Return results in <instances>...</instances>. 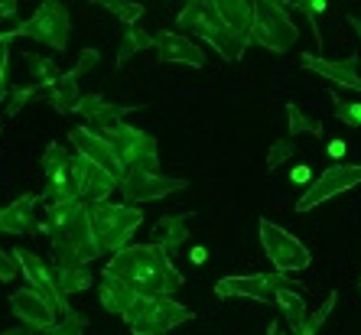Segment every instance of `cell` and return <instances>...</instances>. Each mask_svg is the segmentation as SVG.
Returning <instances> with one entry per match:
<instances>
[{
    "mask_svg": "<svg viewBox=\"0 0 361 335\" xmlns=\"http://www.w3.org/2000/svg\"><path fill=\"white\" fill-rule=\"evenodd\" d=\"M153 49H157V56H160L163 62H179V66H192V68L205 66V52L199 49V42H192L183 33L163 30V33L153 36Z\"/></svg>",
    "mask_w": 361,
    "mask_h": 335,
    "instance_id": "obj_19",
    "label": "cell"
},
{
    "mask_svg": "<svg viewBox=\"0 0 361 335\" xmlns=\"http://www.w3.org/2000/svg\"><path fill=\"white\" fill-rule=\"evenodd\" d=\"M10 310H13V316L23 322V329H33V332H49L56 322H59V312H56V306H52L46 296H39L36 290H30V286H23V290H13L10 293Z\"/></svg>",
    "mask_w": 361,
    "mask_h": 335,
    "instance_id": "obj_14",
    "label": "cell"
},
{
    "mask_svg": "<svg viewBox=\"0 0 361 335\" xmlns=\"http://www.w3.org/2000/svg\"><path fill=\"white\" fill-rule=\"evenodd\" d=\"M189 218H192L189 212H185V215H176V212H173V215L157 218V225H153V231H157V241H153V244H160L163 251L173 257V254H176L179 248L189 241V228H185V221H189Z\"/></svg>",
    "mask_w": 361,
    "mask_h": 335,
    "instance_id": "obj_22",
    "label": "cell"
},
{
    "mask_svg": "<svg viewBox=\"0 0 361 335\" xmlns=\"http://www.w3.org/2000/svg\"><path fill=\"white\" fill-rule=\"evenodd\" d=\"M52 274H56V284H59L62 293H85V290H92L94 276L88 267L82 264H52Z\"/></svg>",
    "mask_w": 361,
    "mask_h": 335,
    "instance_id": "obj_25",
    "label": "cell"
},
{
    "mask_svg": "<svg viewBox=\"0 0 361 335\" xmlns=\"http://www.w3.org/2000/svg\"><path fill=\"white\" fill-rule=\"evenodd\" d=\"M329 157L342 159V157H345V143H342V140H332V143H329Z\"/></svg>",
    "mask_w": 361,
    "mask_h": 335,
    "instance_id": "obj_41",
    "label": "cell"
},
{
    "mask_svg": "<svg viewBox=\"0 0 361 335\" xmlns=\"http://www.w3.org/2000/svg\"><path fill=\"white\" fill-rule=\"evenodd\" d=\"M329 98H332V114L345 127H361V101H345L336 92H329Z\"/></svg>",
    "mask_w": 361,
    "mask_h": 335,
    "instance_id": "obj_32",
    "label": "cell"
},
{
    "mask_svg": "<svg viewBox=\"0 0 361 335\" xmlns=\"http://www.w3.org/2000/svg\"><path fill=\"white\" fill-rule=\"evenodd\" d=\"M59 228L68 235V241H72V248H75L78 264H82V267H88L92 260L101 257L98 238H94V228H92V215H88V205H85V202L75 209V215L68 218L66 225H59Z\"/></svg>",
    "mask_w": 361,
    "mask_h": 335,
    "instance_id": "obj_18",
    "label": "cell"
},
{
    "mask_svg": "<svg viewBox=\"0 0 361 335\" xmlns=\"http://www.w3.org/2000/svg\"><path fill=\"white\" fill-rule=\"evenodd\" d=\"M355 185H361V163H358V166L336 163V166L322 169L319 179H312V183L306 185V193H302L300 202H296V212H302V215H306V212H312L316 205H322V202L348 193V189H355Z\"/></svg>",
    "mask_w": 361,
    "mask_h": 335,
    "instance_id": "obj_9",
    "label": "cell"
},
{
    "mask_svg": "<svg viewBox=\"0 0 361 335\" xmlns=\"http://www.w3.org/2000/svg\"><path fill=\"white\" fill-rule=\"evenodd\" d=\"M296 157V143L290 140V137H283V140H277L274 147H270V153H267V169L270 173H277L280 166H286L290 159Z\"/></svg>",
    "mask_w": 361,
    "mask_h": 335,
    "instance_id": "obj_35",
    "label": "cell"
},
{
    "mask_svg": "<svg viewBox=\"0 0 361 335\" xmlns=\"http://www.w3.org/2000/svg\"><path fill=\"white\" fill-rule=\"evenodd\" d=\"M13 260H17V267H20V274L26 276V286L30 290H36L39 296H46V300L56 306V312L59 316H68V296L59 290V284H56V274H52V267L46 264V260L39 257V254H33V251H26V248H13Z\"/></svg>",
    "mask_w": 361,
    "mask_h": 335,
    "instance_id": "obj_10",
    "label": "cell"
},
{
    "mask_svg": "<svg viewBox=\"0 0 361 335\" xmlns=\"http://www.w3.org/2000/svg\"><path fill=\"white\" fill-rule=\"evenodd\" d=\"M280 286H290L283 274H241V276H221L215 284V296L231 300V296H244V300L267 303L274 300Z\"/></svg>",
    "mask_w": 361,
    "mask_h": 335,
    "instance_id": "obj_12",
    "label": "cell"
},
{
    "mask_svg": "<svg viewBox=\"0 0 361 335\" xmlns=\"http://www.w3.org/2000/svg\"><path fill=\"white\" fill-rule=\"evenodd\" d=\"M33 98H39V88H36V85L10 88V95H7V114H10V118H13V114H20V108H23V104H30Z\"/></svg>",
    "mask_w": 361,
    "mask_h": 335,
    "instance_id": "obj_37",
    "label": "cell"
},
{
    "mask_svg": "<svg viewBox=\"0 0 361 335\" xmlns=\"http://www.w3.org/2000/svg\"><path fill=\"white\" fill-rule=\"evenodd\" d=\"M189 319H195V312L173 296H140L134 310L124 316V322L134 335H166L169 329L183 326Z\"/></svg>",
    "mask_w": 361,
    "mask_h": 335,
    "instance_id": "obj_3",
    "label": "cell"
},
{
    "mask_svg": "<svg viewBox=\"0 0 361 335\" xmlns=\"http://www.w3.org/2000/svg\"><path fill=\"white\" fill-rule=\"evenodd\" d=\"M185 179L163 176V173H124V179L118 183V193L124 199V205H140V202L166 199V195L185 189Z\"/></svg>",
    "mask_w": 361,
    "mask_h": 335,
    "instance_id": "obj_11",
    "label": "cell"
},
{
    "mask_svg": "<svg viewBox=\"0 0 361 335\" xmlns=\"http://www.w3.org/2000/svg\"><path fill=\"white\" fill-rule=\"evenodd\" d=\"M176 23L183 26V30H189V33H195L199 39H205L209 46H215L225 62H238L235 59V42L228 36L225 23H221L215 0H192V4H185V7L179 10Z\"/></svg>",
    "mask_w": 361,
    "mask_h": 335,
    "instance_id": "obj_6",
    "label": "cell"
},
{
    "mask_svg": "<svg viewBox=\"0 0 361 335\" xmlns=\"http://www.w3.org/2000/svg\"><path fill=\"white\" fill-rule=\"evenodd\" d=\"M0 335H39V332H33V329H7V332H0Z\"/></svg>",
    "mask_w": 361,
    "mask_h": 335,
    "instance_id": "obj_44",
    "label": "cell"
},
{
    "mask_svg": "<svg viewBox=\"0 0 361 335\" xmlns=\"http://www.w3.org/2000/svg\"><path fill=\"white\" fill-rule=\"evenodd\" d=\"M348 23H352V30H355V33H358V39H361V20H355V17H352V20H348Z\"/></svg>",
    "mask_w": 361,
    "mask_h": 335,
    "instance_id": "obj_46",
    "label": "cell"
},
{
    "mask_svg": "<svg viewBox=\"0 0 361 335\" xmlns=\"http://www.w3.org/2000/svg\"><path fill=\"white\" fill-rule=\"evenodd\" d=\"M118 176H111V173H104V169L92 166V173H88V189H85V205H101V202H108L111 195L118 193Z\"/></svg>",
    "mask_w": 361,
    "mask_h": 335,
    "instance_id": "obj_26",
    "label": "cell"
},
{
    "mask_svg": "<svg viewBox=\"0 0 361 335\" xmlns=\"http://www.w3.org/2000/svg\"><path fill=\"white\" fill-rule=\"evenodd\" d=\"M358 290H361V284H358Z\"/></svg>",
    "mask_w": 361,
    "mask_h": 335,
    "instance_id": "obj_47",
    "label": "cell"
},
{
    "mask_svg": "<svg viewBox=\"0 0 361 335\" xmlns=\"http://www.w3.org/2000/svg\"><path fill=\"white\" fill-rule=\"evenodd\" d=\"M143 49H153V36L143 30V26H127L124 36H121V49H118V66H124L130 56Z\"/></svg>",
    "mask_w": 361,
    "mask_h": 335,
    "instance_id": "obj_28",
    "label": "cell"
},
{
    "mask_svg": "<svg viewBox=\"0 0 361 335\" xmlns=\"http://www.w3.org/2000/svg\"><path fill=\"white\" fill-rule=\"evenodd\" d=\"M98 49H82V56H78V62H75V68H68V72H72V75L78 78V82H82L85 75H88V72H92L94 66H98Z\"/></svg>",
    "mask_w": 361,
    "mask_h": 335,
    "instance_id": "obj_38",
    "label": "cell"
},
{
    "mask_svg": "<svg viewBox=\"0 0 361 335\" xmlns=\"http://www.w3.org/2000/svg\"><path fill=\"white\" fill-rule=\"evenodd\" d=\"M36 205H39L36 193H26L20 199H13L10 205H4L0 209V231H7V235L36 231Z\"/></svg>",
    "mask_w": 361,
    "mask_h": 335,
    "instance_id": "obj_20",
    "label": "cell"
},
{
    "mask_svg": "<svg viewBox=\"0 0 361 335\" xmlns=\"http://www.w3.org/2000/svg\"><path fill=\"white\" fill-rule=\"evenodd\" d=\"M257 231H261V248L267 254V260L274 264V274H300L312 264V254L310 248L300 241L296 235H290L286 228H280L277 221L261 215L257 221Z\"/></svg>",
    "mask_w": 361,
    "mask_h": 335,
    "instance_id": "obj_5",
    "label": "cell"
},
{
    "mask_svg": "<svg viewBox=\"0 0 361 335\" xmlns=\"http://www.w3.org/2000/svg\"><path fill=\"white\" fill-rule=\"evenodd\" d=\"M104 274L121 276L137 296H173L183 290L185 276L173 267V257L160 244H130L108 260Z\"/></svg>",
    "mask_w": 361,
    "mask_h": 335,
    "instance_id": "obj_1",
    "label": "cell"
},
{
    "mask_svg": "<svg viewBox=\"0 0 361 335\" xmlns=\"http://www.w3.org/2000/svg\"><path fill=\"white\" fill-rule=\"evenodd\" d=\"M17 274H20V267H17V260H13V254L0 251V280H4V284H13Z\"/></svg>",
    "mask_w": 361,
    "mask_h": 335,
    "instance_id": "obj_39",
    "label": "cell"
},
{
    "mask_svg": "<svg viewBox=\"0 0 361 335\" xmlns=\"http://www.w3.org/2000/svg\"><path fill=\"white\" fill-rule=\"evenodd\" d=\"M49 244H52V257H56V264H78L75 248H72V241H68V235L62 231V228H49Z\"/></svg>",
    "mask_w": 361,
    "mask_h": 335,
    "instance_id": "obj_33",
    "label": "cell"
},
{
    "mask_svg": "<svg viewBox=\"0 0 361 335\" xmlns=\"http://www.w3.org/2000/svg\"><path fill=\"white\" fill-rule=\"evenodd\" d=\"M98 300H101V306H104L108 312H114V316L124 319L127 312L134 310V303L140 300V296H137L134 286L124 284L121 276L104 274V276H101V284H98Z\"/></svg>",
    "mask_w": 361,
    "mask_h": 335,
    "instance_id": "obj_21",
    "label": "cell"
},
{
    "mask_svg": "<svg viewBox=\"0 0 361 335\" xmlns=\"http://www.w3.org/2000/svg\"><path fill=\"white\" fill-rule=\"evenodd\" d=\"M98 10L114 13L124 26H137V20L143 17V4H118V0H104V4H98Z\"/></svg>",
    "mask_w": 361,
    "mask_h": 335,
    "instance_id": "obj_34",
    "label": "cell"
},
{
    "mask_svg": "<svg viewBox=\"0 0 361 335\" xmlns=\"http://www.w3.org/2000/svg\"><path fill=\"white\" fill-rule=\"evenodd\" d=\"M286 10H290V13H302V17H316V13H322V10H326V0H312V4H286Z\"/></svg>",
    "mask_w": 361,
    "mask_h": 335,
    "instance_id": "obj_40",
    "label": "cell"
},
{
    "mask_svg": "<svg viewBox=\"0 0 361 335\" xmlns=\"http://www.w3.org/2000/svg\"><path fill=\"white\" fill-rule=\"evenodd\" d=\"M286 130H290V137H296V134L322 137V124L312 114H306L300 104H286Z\"/></svg>",
    "mask_w": 361,
    "mask_h": 335,
    "instance_id": "obj_29",
    "label": "cell"
},
{
    "mask_svg": "<svg viewBox=\"0 0 361 335\" xmlns=\"http://www.w3.org/2000/svg\"><path fill=\"white\" fill-rule=\"evenodd\" d=\"M85 329H88V316L68 312V316H62L49 332H42V335H85Z\"/></svg>",
    "mask_w": 361,
    "mask_h": 335,
    "instance_id": "obj_36",
    "label": "cell"
},
{
    "mask_svg": "<svg viewBox=\"0 0 361 335\" xmlns=\"http://www.w3.org/2000/svg\"><path fill=\"white\" fill-rule=\"evenodd\" d=\"M68 143L75 147V157L88 159L92 166L104 169V173H111V176L124 179V166H121L118 153H114V147L108 143L104 134L92 130V127H72V130H68Z\"/></svg>",
    "mask_w": 361,
    "mask_h": 335,
    "instance_id": "obj_13",
    "label": "cell"
},
{
    "mask_svg": "<svg viewBox=\"0 0 361 335\" xmlns=\"http://www.w3.org/2000/svg\"><path fill=\"white\" fill-rule=\"evenodd\" d=\"M0 17H17V4L13 0H7V4H0Z\"/></svg>",
    "mask_w": 361,
    "mask_h": 335,
    "instance_id": "obj_42",
    "label": "cell"
},
{
    "mask_svg": "<svg viewBox=\"0 0 361 335\" xmlns=\"http://www.w3.org/2000/svg\"><path fill=\"white\" fill-rule=\"evenodd\" d=\"M302 68H310L312 75L326 78V82H336L338 88H348V92H358L361 95L358 56H348V59H322V56L306 52V56H302Z\"/></svg>",
    "mask_w": 361,
    "mask_h": 335,
    "instance_id": "obj_17",
    "label": "cell"
},
{
    "mask_svg": "<svg viewBox=\"0 0 361 335\" xmlns=\"http://www.w3.org/2000/svg\"><path fill=\"white\" fill-rule=\"evenodd\" d=\"M72 159H75V153H68L62 143H49V147H46V153H42V169H46V179L59 176V173H68Z\"/></svg>",
    "mask_w": 361,
    "mask_h": 335,
    "instance_id": "obj_30",
    "label": "cell"
},
{
    "mask_svg": "<svg viewBox=\"0 0 361 335\" xmlns=\"http://www.w3.org/2000/svg\"><path fill=\"white\" fill-rule=\"evenodd\" d=\"M336 303H338V290H332V293L326 296V303H322L319 310H312L310 316H306V322H302V329L296 335H319V329L326 326V319H329V312L336 310Z\"/></svg>",
    "mask_w": 361,
    "mask_h": 335,
    "instance_id": "obj_31",
    "label": "cell"
},
{
    "mask_svg": "<svg viewBox=\"0 0 361 335\" xmlns=\"http://www.w3.org/2000/svg\"><path fill=\"white\" fill-rule=\"evenodd\" d=\"M293 183H300V185H306V183H310V169H296V173H293Z\"/></svg>",
    "mask_w": 361,
    "mask_h": 335,
    "instance_id": "obj_43",
    "label": "cell"
},
{
    "mask_svg": "<svg viewBox=\"0 0 361 335\" xmlns=\"http://www.w3.org/2000/svg\"><path fill=\"white\" fill-rule=\"evenodd\" d=\"M267 335H280V322H270V326H267Z\"/></svg>",
    "mask_w": 361,
    "mask_h": 335,
    "instance_id": "obj_45",
    "label": "cell"
},
{
    "mask_svg": "<svg viewBox=\"0 0 361 335\" xmlns=\"http://www.w3.org/2000/svg\"><path fill=\"white\" fill-rule=\"evenodd\" d=\"M296 39H300V30H296L286 4H277V0H257L254 4V46L270 52H286L290 46H296Z\"/></svg>",
    "mask_w": 361,
    "mask_h": 335,
    "instance_id": "obj_4",
    "label": "cell"
},
{
    "mask_svg": "<svg viewBox=\"0 0 361 335\" xmlns=\"http://www.w3.org/2000/svg\"><path fill=\"white\" fill-rule=\"evenodd\" d=\"M26 66H30V75H33V85L36 88H49V85L59 82V66H56V59L52 56H36V52H30L26 56Z\"/></svg>",
    "mask_w": 361,
    "mask_h": 335,
    "instance_id": "obj_27",
    "label": "cell"
},
{
    "mask_svg": "<svg viewBox=\"0 0 361 335\" xmlns=\"http://www.w3.org/2000/svg\"><path fill=\"white\" fill-rule=\"evenodd\" d=\"M215 7H219L221 23L235 42V59H244V49L251 46L254 33V4L251 0H215Z\"/></svg>",
    "mask_w": 361,
    "mask_h": 335,
    "instance_id": "obj_15",
    "label": "cell"
},
{
    "mask_svg": "<svg viewBox=\"0 0 361 335\" xmlns=\"http://www.w3.org/2000/svg\"><path fill=\"white\" fill-rule=\"evenodd\" d=\"M134 108H124V104H111L108 98H101V95H82L75 104V114H82L85 121L92 127H98V134H114L124 127V118L130 114Z\"/></svg>",
    "mask_w": 361,
    "mask_h": 335,
    "instance_id": "obj_16",
    "label": "cell"
},
{
    "mask_svg": "<svg viewBox=\"0 0 361 335\" xmlns=\"http://www.w3.org/2000/svg\"><path fill=\"white\" fill-rule=\"evenodd\" d=\"M39 98L49 101L59 114H75V104H78V98H82V95H78V78L72 75V72H62L59 82L49 85V88H42Z\"/></svg>",
    "mask_w": 361,
    "mask_h": 335,
    "instance_id": "obj_23",
    "label": "cell"
},
{
    "mask_svg": "<svg viewBox=\"0 0 361 335\" xmlns=\"http://www.w3.org/2000/svg\"><path fill=\"white\" fill-rule=\"evenodd\" d=\"M68 30H72V20H68V7L66 4H39L36 13L26 23L13 26V36H26V39H36L49 49H66L68 46Z\"/></svg>",
    "mask_w": 361,
    "mask_h": 335,
    "instance_id": "obj_8",
    "label": "cell"
},
{
    "mask_svg": "<svg viewBox=\"0 0 361 335\" xmlns=\"http://www.w3.org/2000/svg\"><path fill=\"white\" fill-rule=\"evenodd\" d=\"M88 215H92V228L94 238H98L101 254H118L124 248H130V238L137 235V228L143 225V212L137 205H111V202H101V205H88Z\"/></svg>",
    "mask_w": 361,
    "mask_h": 335,
    "instance_id": "obj_2",
    "label": "cell"
},
{
    "mask_svg": "<svg viewBox=\"0 0 361 335\" xmlns=\"http://www.w3.org/2000/svg\"><path fill=\"white\" fill-rule=\"evenodd\" d=\"M274 303H277L280 312H283L286 329L296 335L302 329V322H306V316H310V306H306V300L300 296V290H293V286H280L277 293H274Z\"/></svg>",
    "mask_w": 361,
    "mask_h": 335,
    "instance_id": "obj_24",
    "label": "cell"
},
{
    "mask_svg": "<svg viewBox=\"0 0 361 335\" xmlns=\"http://www.w3.org/2000/svg\"><path fill=\"white\" fill-rule=\"evenodd\" d=\"M108 143L118 153L124 173H160V147L140 127H121L108 134Z\"/></svg>",
    "mask_w": 361,
    "mask_h": 335,
    "instance_id": "obj_7",
    "label": "cell"
}]
</instances>
